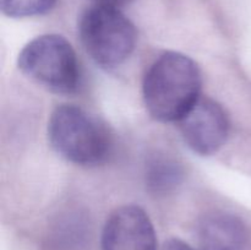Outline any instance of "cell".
Masks as SVG:
<instances>
[{"label":"cell","instance_id":"ba28073f","mask_svg":"<svg viewBox=\"0 0 251 250\" xmlns=\"http://www.w3.org/2000/svg\"><path fill=\"white\" fill-rule=\"evenodd\" d=\"M183 178L180 164L168 157H156L147 169V184L154 193H168L179 185Z\"/></svg>","mask_w":251,"mask_h":250},{"label":"cell","instance_id":"5b68a950","mask_svg":"<svg viewBox=\"0 0 251 250\" xmlns=\"http://www.w3.org/2000/svg\"><path fill=\"white\" fill-rule=\"evenodd\" d=\"M184 141L195 153L211 156L227 141L229 119L222 105L207 97H200L179 120Z\"/></svg>","mask_w":251,"mask_h":250},{"label":"cell","instance_id":"3957f363","mask_svg":"<svg viewBox=\"0 0 251 250\" xmlns=\"http://www.w3.org/2000/svg\"><path fill=\"white\" fill-rule=\"evenodd\" d=\"M78 32L86 51L104 68L124 63L137 38L135 26L120 9L97 4L81 15Z\"/></svg>","mask_w":251,"mask_h":250},{"label":"cell","instance_id":"8992f818","mask_svg":"<svg viewBox=\"0 0 251 250\" xmlns=\"http://www.w3.org/2000/svg\"><path fill=\"white\" fill-rule=\"evenodd\" d=\"M102 250H157V235L151 220L141 207L125 205L105 222Z\"/></svg>","mask_w":251,"mask_h":250},{"label":"cell","instance_id":"6da1fadb","mask_svg":"<svg viewBox=\"0 0 251 250\" xmlns=\"http://www.w3.org/2000/svg\"><path fill=\"white\" fill-rule=\"evenodd\" d=\"M201 83L200 69L193 59L167 51L145 75V105L156 120L179 122L200 98Z\"/></svg>","mask_w":251,"mask_h":250},{"label":"cell","instance_id":"52a82bcc","mask_svg":"<svg viewBox=\"0 0 251 250\" xmlns=\"http://www.w3.org/2000/svg\"><path fill=\"white\" fill-rule=\"evenodd\" d=\"M196 240L200 250H247L250 233L238 216L213 212L199 221Z\"/></svg>","mask_w":251,"mask_h":250},{"label":"cell","instance_id":"277c9868","mask_svg":"<svg viewBox=\"0 0 251 250\" xmlns=\"http://www.w3.org/2000/svg\"><path fill=\"white\" fill-rule=\"evenodd\" d=\"M19 66L54 92L69 95L80 86L81 69L75 50L58 34H44L29 42L20 53Z\"/></svg>","mask_w":251,"mask_h":250},{"label":"cell","instance_id":"8fae6325","mask_svg":"<svg viewBox=\"0 0 251 250\" xmlns=\"http://www.w3.org/2000/svg\"><path fill=\"white\" fill-rule=\"evenodd\" d=\"M93 1L97 5H103V6L120 9V7H124L126 6V5H129L130 2H132L134 0H93Z\"/></svg>","mask_w":251,"mask_h":250},{"label":"cell","instance_id":"9c48e42d","mask_svg":"<svg viewBox=\"0 0 251 250\" xmlns=\"http://www.w3.org/2000/svg\"><path fill=\"white\" fill-rule=\"evenodd\" d=\"M58 0H0L2 14L9 17H31L54 9Z\"/></svg>","mask_w":251,"mask_h":250},{"label":"cell","instance_id":"30bf717a","mask_svg":"<svg viewBox=\"0 0 251 250\" xmlns=\"http://www.w3.org/2000/svg\"><path fill=\"white\" fill-rule=\"evenodd\" d=\"M162 250H196L191 245L185 243L184 240L178 239V238H172L167 240L162 247Z\"/></svg>","mask_w":251,"mask_h":250},{"label":"cell","instance_id":"7a4b0ae2","mask_svg":"<svg viewBox=\"0 0 251 250\" xmlns=\"http://www.w3.org/2000/svg\"><path fill=\"white\" fill-rule=\"evenodd\" d=\"M48 136L60 156L78 166H98L112 152L113 141L107 127L73 104L54 109L48 123Z\"/></svg>","mask_w":251,"mask_h":250}]
</instances>
